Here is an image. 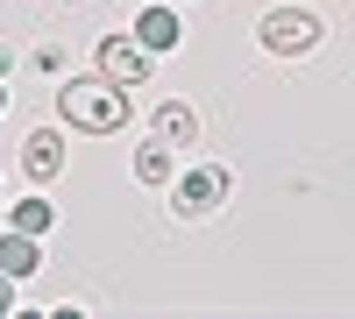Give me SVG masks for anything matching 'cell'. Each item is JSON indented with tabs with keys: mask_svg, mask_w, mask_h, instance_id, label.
Listing matches in <instances>:
<instances>
[{
	"mask_svg": "<svg viewBox=\"0 0 355 319\" xmlns=\"http://www.w3.org/2000/svg\"><path fill=\"white\" fill-rule=\"evenodd\" d=\"M0 213H8V199H0Z\"/></svg>",
	"mask_w": 355,
	"mask_h": 319,
	"instance_id": "cell-14",
	"label": "cell"
},
{
	"mask_svg": "<svg viewBox=\"0 0 355 319\" xmlns=\"http://www.w3.org/2000/svg\"><path fill=\"white\" fill-rule=\"evenodd\" d=\"M256 36H263V50H270V57H306V50H320L327 28H320L313 8H270V15L256 21Z\"/></svg>",
	"mask_w": 355,
	"mask_h": 319,
	"instance_id": "cell-2",
	"label": "cell"
},
{
	"mask_svg": "<svg viewBox=\"0 0 355 319\" xmlns=\"http://www.w3.org/2000/svg\"><path fill=\"white\" fill-rule=\"evenodd\" d=\"M128 36H135L142 50H150V57H164V50H178V36H185V21H178L171 8H142Z\"/></svg>",
	"mask_w": 355,
	"mask_h": 319,
	"instance_id": "cell-7",
	"label": "cell"
},
{
	"mask_svg": "<svg viewBox=\"0 0 355 319\" xmlns=\"http://www.w3.org/2000/svg\"><path fill=\"white\" fill-rule=\"evenodd\" d=\"M21 170H28L36 185H50L57 170H64V135H57V128H36V135L21 142Z\"/></svg>",
	"mask_w": 355,
	"mask_h": 319,
	"instance_id": "cell-5",
	"label": "cell"
},
{
	"mask_svg": "<svg viewBox=\"0 0 355 319\" xmlns=\"http://www.w3.org/2000/svg\"><path fill=\"white\" fill-rule=\"evenodd\" d=\"M0 113H8V85H0Z\"/></svg>",
	"mask_w": 355,
	"mask_h": 319,
	"instance_id": "cell-13",
	"label": "cell"
},
{
	"mask_svg": "<svg viewBox=\"0 0 355 319\" xmlns=\"http://www.w3.org/2000/svg\"><path fill=\"white\" fill-rule=\"evenodd\" d=\"M150 135L171 142V149H192V142H199V113H192L185 100H164V107L150 113Z\"/></svg>",
	"mask_w": 355,
	"mask_h": 319,
	"instance_id": "cell-6",
	"label": "cell"
},
{
	"mask_svg": "<svg viewBox=\"0 0 355 319\" xmlns=\"http://www.w3.org/2000/svg\"><path fill=\"white\" fill-rule=\"evenodd\" d=\"M227 192H234V170H227V163H199V170H185V178H178V213L199 220V213H214Z\"/></svg>",
	"mask_w": 355,
	"mask_h": 319,
	"instance_id": "cell-3",
	"label": "cell"
},
{
	"mask_svg": "<svg viewBox=\"0 0 355 319\" xmlns=\"http://www.w3.org/2000/svg\"><path fill=\"white\" fill-rule=\"evenodd\" d=\"M0 270H8L15 284H21V277H36V270H43L36 235H21V227H0Z\"/></svg>",
	"mask_w": 355,
	"mask_h": 319,
	"instance_id": "cell-8",
	"label": "cell"
},
{
	"mask_svg": "<svg viewBox=\"0 0 355 319\" xmlns=\"http://www.w3.org/2000/svg\"><path fill=\"white\" fill-rule=\"evenodd\" d=\"M8 227H21V235H50V227H57V206H50V199H15V206H8Z\"/></svg>",
	"mask_w": 355,
	"mask_h": 319,
	"instance_id": "cell-9",
	"label": "cell"
},
{
	"mask_svg": "<svg viewBox=\"0 0 355 319\" xmlns=\"http://www.w3.org/2000/svg\"><path fill=\"white\" fill-rule=\"evenodd\" d=\"M93 64H100V78H114V85H142L157 57L142 50L135 36H100V57H93Z\"/></svg>",
	"mask_w": 355,
	"mask_h": 319,
	"instance_id": "cell-4",
	"label": "cell"
},
{
	"mask_svg": "<svg viewBox=\"0 0 355 319\" xmlns=\"http://www.w3.org/2000/svg\"><path fill=\"white\" fill-rule=\"evenodd\" d=\"M8 71H15V50H8V43H0V78H8Z\"/></svg>",
	"mask_w": 355,
	"mask_h": 319,
	"instance_id": "cell-12",
	"label": "cell"
},
{
	"mask_svg": "<svg viewBox=\"0 0 355 319\" xmlns=\"http://www.w3.org/2000/svg\"><path fill=\"white\" fill-rule=\"evenodd\" d=\"M135 178L142 185H171V142H142V149H135Z\"/></svg>",
	"mask_w": 355,
	"mask_h": 319,
	"instance_id": "cell-10",
	"label": "cell"
},
{
	"mask_svg": "<svg viewBox=\"0 0 355 319\" xmlns=\"http://www.w3.org/2000/svg\"><path fill=\"white\" fill-rule=\"evenodd\" d=\"M8 312H15V277L0 270V319H8Z\"/></svg>",
	"mask_w": 355,
	"mask_h": 319,
	"instance_id": "cell-11",
	"label": "cell"
},
{
	"mask_svg": "<svg viewBox=\"0 0 355 319\" xmlns=\"http://www.w3.org/2000/svg\"><path fill=\"white\" fill-rule=\"evenodd\" d=\"M57 113L78 135H114V128H128V85H114L100 71H78V78L57 85Z\"/></svg>",
	"mask_w": 355,
	"mask_h": 319,
	"instance_id": "cell-1",
	"label": "cell"
}]
</instances>
